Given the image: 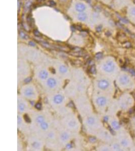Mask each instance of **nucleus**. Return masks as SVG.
Returning a JSON list of instances; mask_svg holds the SVG:
<instances>
[{
  "label": "nucleus",
  "mask_w": 135,
  "mask_h": 151,
  "mask_svg": "<svg viewBox=\"0 0 135 151\" xmlns=\"http://www.w3.org/2000/svg\"><path fill=\"white\" fill-rule=\"evenodd\" d=\"M114 64L112 62H108L103 65V69L106 72L110 73L114 70Z\"/></svg>",
  "instance_id": "obj_1"
},
{
  "label": "nucleus",
  "mask_w": 135,
  "mask_h": 151,
  "mask_svg": "<svg viewBox=\"0 0 135 151\" xmlns=\"http://www.w3.org/2000/svg\"><path fill=\"white\" fill-rule=\"evenodd\" d=\"M130 78L126 75H123L120 77V82L121 85H126L130 83Z\"/></svg>",
  "instance_id": "obj_2"
},
{
  "label": "nucleus",
  "mask_w": 135,
  "mask_h": 151,
  "mask_svg": "<svg viewBox=\"0 0 135 151\" xmlns=\"http://www.w3.org/2000/svg\"><path fill=\"white\" fill-rule=\"evenodd\" d=\"M109 83L107 81L103 80L99 81L98 83V86L101 89H105L109 86Z\"/></svg>",
  "instance_id": "obj_3"
},
{
  "label": "nucleus",
  "mask_w": 135,
  "mask_h": 151,
  "mask_svg": "<svg viewBox=\"0 0 135 151\" xmlns=\"http://www.w3.org/2000/svg\"><path fill=\"white\" fill-rule=\"evenodd\" d=\"M97 103L100 106H103L106 103V99L105 97H101L98 98L97 100Z\"/></svg>",
  "instance_id": "obj_4"
},
{
  "label": "nucleus",
  "mask_w": 135,
  "mask_h": 151,
  "mask_svg": "<svg viewBox=\"0 0 135 151\" xmlns=\"http://www.w3.org/2000/svg\"><path fill=\"white\" fill-rule=\"evenodd\" d=\"M75 9L78 12H83V11L85 10L86 7L83 4L78 3L75 5Z\"/></svg>",
  "instance_id": "obj_5"
},
{
  "label": "nucleus",
  "mask_w": 135,
  "mask_h": 151,
  "mask_svg": "<svg viewBox=\"0 0 135 151\" xmlns=\"http://www.w3.org/2000/svg\"><path fill=\"white\" fill-rule=\"evenodd\" d=\"M47 84L50 87L53 88L56 86V82L55 79H53V78H50L47 81Z\"/></svg>",
  "instance_id": "obj_6"
},
{
  "label": "nucleus",
  "mask_w": 135,
  "mask_h": 151,
  "mask_svg": "<svg viewBox=\"0 0 135 151\" xmlns=\"http://www.w3.org/2000/svg\"><path fill=\"white\" fill-rule=\"evenodd\" d=\"M63 100L62 96L60 95H57L54 97V101L56 104H59L61 103Z\"/></svg>",
  "instance_id": "obj_7"
},
{
  "label": "nucleus",
  "mask_w": 135,
  "mask_h": 151,
  "mask_svg": "<svg viewBox=\"0 0 135 151\" xmlns=\"http://www.w3.org/2000/svg\"><path fill=\"white\" fill-rule=\"evenodd\" d=\"M24 94L26 96L30 97V96H32L34 95V92H33V90L31 88H28L24 91Z\"/></svg>",
  "instance_id": "obj_8"
},
{
  "label": "nucleus",
  "mask_w": 135,
  "mask_h": 151,
  "mask_svg": "<svg viewBox=\"0 0 135 151\" xmlns=\"http://www.w3.org/2000/svg\"><path fill=\"white\" fill-rule=\"evenodd\" d=\"M87 18V14L85 13H83V12H81L78 16V20L80 21H82L86 20Z\"/></svg>",
  "instance_id": "obj_9"
},
{
  "label": "nucleus",
  "mask_w": 135,
  "mask_h": 151,
  "mask_svg": "<svg viewBox=\"0 0 135 151\" xmlns=\"http://www.w3.org/2000/svg\"><path fill=\"white\" fill-rule=\"evenodd\" d=\"M48 73L46 70H42L39 73V77L42 79H46L48 77Z\"/></svg>",
  "instance_id": "obj_10"
},
{
  "label": "nucleus",
  "mask_w": 135,
  "mask_h": 151,
  "mask_svg": "<svg viewBox=\"0 0 135 151\" xmlns=\"http://www.w3.org/2000/svg\"><path fill=\"white\" fill-rule=\"evenodd\" d=\"M111 125H112L113 129H115V130H118L120 128V124H118L116 121L113 122L112 124H111Z\"/></svg>",
  "instance_id": "obj_11"
},
{
  "label": "nucleus",
  "mask_w": 135,
  "mask_h": 151,
  "mask_svg": "<svg viewBox=\"0 0 135 151\" xmlns=\"http://www.w3.org/2000/svg\"><path fill=\"white\" fill-rule=\"evenodd\" d=\"M70 54L71 55L75 56V57H83V55H84V53L81 52H81H73L70 53Z\"/></svg>",
  "instance_id": "obj_12"
},
{
  "label": "nucleus",
  "mask_w": 135,
  "mask_h": 151,
  "mask_svg": "<svg viewBox=\"0 0 135 151\" xmlns=\"http://www.w3.org/2000/svg\"><path fill=\"white\" fill-rule=\"evenodd\" d=\"M19 35L22 38L24 39V40H28V38H29V36H28V35H26L25 33H24L23 31H20Z\"/></svg>",
  "instance_id": "obj_13"
},
{
  "label": "nucleus",
  "mask_w": 135,
  "mask_h": 151,
  "mask_svg": "<svg viewBox=\"0 0 135 151\" xmlns=\"http://www.w3.org/2000/svg\"><path fill=\"white\" fill-rule=\"evenodd\" d=\"M68 70V69L64 65H61L60 68H59V71L61 73H66Z\"/></svg>",
  "instance_id": "obj_14"
},
{
  "label": "nucleus",
  "mask_w": 135,
  "mask_h": 151,
  "mask_svg": "<svg viewBox=\"0 0 135 151\" xmlns=\"http://www.w3.org/2000/svg\"><path fill=\"white\" fill-rule=\"evenodd\" d=\"M88 124L90 125H92L95 122V119H94L93 117H89L88 119Z\"/></svg>",
  "instance_id": "obj_15"
},
{
  "label": "nucleus",
  "mask_w": 135,
  "mask_h": 151,
  "mask_svg": "<svg viewBox=\"0 0 135 151\" xmlns=\"http://www.w3.org/2000/svg\"><path fill=\"white\" fill-rule=\"evenodd\" d=\"M41 45L43 47H46V48H50L51 47V46H50V45H49L48 43L46 42H41Z\"/></svg>",
  "instance_id": "obj_16"
},
{
  "label": "nucleus",
  "mask_w": 135,
  "mask_h": 151,
  "mask_svg": "<svg viewBox=\"0 0 135 151\" xmlns=\"http://www.w3.org/2000/svg\"><path fill=\"white\" fill-rule=\"evenodd\" d=\"M61 139L63 140V141L66 140V139H68V134H66V133H64V134H62L61 135Z\"/></svg>",
  "instance_id": "obj_17"
},
{
  "label": "nucleus",
  "mask_w": 135,
  "mask_h": 151,
  "mask_svg": "<svg viewBox=\"0 0 135 151\" xmlns=\"http://www.w3.org/2000/svg\"><path fill=\"white\" fill-rule=\"evenodd\" d=\"M41 127L43 129H46L48 128V124L47 123L43 122L41 123Z\"/></svg>",
  "instance_id": "obj_18"
},
{
  "label": "nucleus",
  "mask_w": 135,
  "mask_h": 151,
  "mask_svg": "<svg viewBox=\"0 0 135 151\" xmlns=\"http://www.w3.org/2000/svg\"><path fill=\"white\" fill-rule=\"evenodd\" d=\"M31 5V2H30V1H28V2H27L26 4H25V6H24V9H25V10H28V9L30 8V6Z\"/></svg>",
  "instance_id": "obj_19"
},
{
  "label": "nucleus",
  "mask_w": 135,
  "mask_h": 151,
  "mask_svg": "<svg viewBox=\"0 0 135 151\" xmlns=\"http://www.w3.org/2000/svg\"><path fill=\"white\" fill-rule=\"evenodd\" d=\"M103 57V53L102 52H98L96 53L95 55V58L97 60H100Z\"/></svg>",
  "instance_id": "obj_20"
},
{
  "label": "nucleus",
  "mask_w": 135,
  "mask_h": 151,
  "mask_svg": "<svg viewBox=\"0 0 135 151\" xmlns=\"http://www.w3.org/2000/svg\"><path fill=\"white\" fill-rule=\"evenodd\" d=\"M18 108H19V110L23 111H24V109H25V105L23 103H20L18 105Z\"/></svg>",
  "instance_id": "obj_21"
},
{
  "label": "nucleus",
  "mask_w": 135,
  "mask_h": 151,
  "mask_svg": "<svg viewBox=\"0 0 135 151\" xmlns=\"http://www.w3.org/2000/svg\"><path fill=\"white\" fill-rule=\"evenodd\" d=\"M33 34H34L35 36H36V37H40V36H41V34L40 32H39L38 30H35L33 31Z\"/></svg>",
  "instance_id": "obj_22"
},
{
  "label": "nucleus",
  "mask_w": 135,
  "mask_h": 151,
  "mask_svg": "<svg viewBox=\"0 0 135 151\" xmlns=\"http://www.w3.org/2000/svg\"><path fill=\"white\" fill-rule=\"evenodd\" d=\"M37 122H39V123H42V122H44V119L43 118V117L42 116H38L37 118Z\"/></svg>",
  "instance_id": "obj_23"
},
{
  "label": "nucleus",
  "mask_w": 135,
  "mask_h": 151,
  "mask_svg": "<svg viewBox=\"0 0 135 151\" xmlns=\"http://www.w3.org/2000/svg\"><path fill=\"white\" fill-rule=\"evenodd\" d=\"M24 120H25V122H30V117H29V116H28L27 114H25V115H24Z\"/></svg>",
  "instance_id": "obj_24"
},
{
  "label": "nucleus",
  "mask_w": 135,
  "mask_h": 151,
  "mask_svg": "<svg viewBox=\"0 0 135 151\" xmlns=\"http://www.w3.org/2000/svg\"><path fill=\"white\" fill-rule=\"evenodd\" d=\"M90 72L92 73V74H95L96 73V69L94 65H93L91 67V68H90Z\"/></svg>",
  "instance_id": "obj_25"
},
{
  "label": "nucleus",
  "mask_w": 135,
  "mask_h": 151,
  "mask_svg": "<svg viewBox=\"0 0 135 151\" xmlns=\"http://www.w3.org/2000/svg\"><path fill=\"white\" fill-rule=\"evenodd\" d=\"M35 107L38 110H40V109H41V108H42V104L40 103H36V105H35Z\"/></svg>",
  "instance_id": "obj_26"
},
{
  "label": "nucleus",
  "mask_w": 135,
  "mask_h": 151,
  "mask_svg": "<svg viewBox=\"0 0 135 151\" xmlns=\"http://www.w3.org/2000/svg\"><path fill=\"white\" fill-rule=\"evenodd\" d=\"M118 17L120 18V20L123 23H128V21L126 20V19H125V18H121V17H120V16H118Z\"/></svg>",
  "instance_id": "obj_27"
},
{
  "label": "nucleus",
  "mask_w": 135,
  "mask_h": 151,
  "mask_svg": "<svg viewBox=\"0 0 135 151\" xmlns=\"http://www.w3.org/2000/svg\"><path fill=\"white\" fill-rule=\"evenodd\" d=\"M27 21H28V24L30 25L32 23V19L30 16H28L27 17Z\"/></svg>",
  "instance_id": "obj_28"
},
{
  "label": "nucleus",
  "mask_w": 135,
  "mask_h": 151,
  "mask_svg": "<svg viewBox=\"0 0 135 151\" xmlns=\"http://www.w3.org/2000/svg\"><path fill=\"white\" fill-rule=\"evenodd\" d=\"M31 80H32V78L31 77L28 78H26V79L24 80V82L25 83H28L31 81Z\"/></svg>",
  "instance_id": "obj_29"
},
{
  "label": "nucleus",
  "mask_w": 135,
  "mask_h": 151,
  "mask_svg": "<svg viewBox=\"0 0 135 151\" xmlns=\"http://www.w3.org/2000/svg\"><path fill=\"white\" fill-rule=\"evenodd\" d=\"M89 141H90V142H95L96 141V139L94 137H90L89 138Z\"/></svg>",
  "instance_id": "obj_30"
},
{
  "label": "nucleus",
  "mask_w": 135,
  "mask_h": 151,
  "mask_svg": "<svg viewBox=\"0 0 135 151\" xmlns=\"http://www.w3.org/2000/svg\"><path fill=\"white\" fill-rule=\"evenodd\" d=\"M102 26L101 25H99V26H97V27H96V31L97 32H100L102 30Z\"/></svg>",
  "instance_id": "obj_31"
},
{
  "label": "nucleus",
  "mask_w": 135,
  "mask_h": 151,
  "mask_svg": "<svg viewBox=\"0 0 135 151\" xmlns=\"http://www.w3.org/2000/svg\"><path fill=\"white\" fill-rule=\"evenodd\" d=\"M73 50L75 52H81V49L79 47H75V48H73Z\"/></svg>",
  "instance_id": "obj_32"
},
{
  "label": "nucleus",
  "mask_w": 135,
  "mask_h": 151,
  "mask_svg": "<svg viewBox=\"0 0 135 151\" xmlns=\"http://www.w3.org/2000/svg\"><path fill=\"white\" fill-rule=\"evenodd\" d=\"M130 73L132 74L133 76H135V70H134V69H130L129 70Z\"/></svg>",
  "instance_id": "obj_33"
},
{
  "label": "nucleus",
  "mask_w": 135,
  "mask_h": 151,
  "mask_svg": "<svg viewBox=\"0 0 135 151\" xmlns=\"http://www.w3.org/2000/svg\"><path fill=\"white\" fill-rule=\"evenodd\" d=\"M121 144H122V145H123V146H126L128 145V142L126 140H123L121 142Z\"/></svg>",
  "instance_id": "obj_34"
},
{
  "label": "nucleus",
  "mask_w": 135,
  "mask_h": 151,
  "mask_svg": "<svg viewBox=\"0 0 135 151\" xmlns=\"http://www.w3.org/2000/svg\"><path fill=\"white\" fill-rule=\"evenodd\" d=\"M69 126H70V127H74L75 125V123L74 122H73V121H71L70 122H69Z\"/></svg>",
  "instance_id": "obj_35"
},
{
  "label": "nucleus",
  "mask_w": 135,
  "mask_h": 151,
  "mask_svg": "<svg viewBox=\"0 0 135 151\" xmlns=\"http://www.w3.org/2000/svg\"><path fill=\"white\" fill-rule=\"evenodd\" d=\"M28 45H30V46H32V47H35V46H36V43L33 42V41H30V42H28Z\"/></svg>",
  "instance_id": "obj_36"
},
{
  "label": "nucleus",
  "mask_w": 135,
  "mask_h": 151,
  "mask_svg": "<svg viewBox=\"0 0 135 151\" xmlns=\"http://www.w3.org/2000/svg\"><path fill=\"white\" fill-rule=\"evenodd\" d=\"M33 146L35 148H38V146H39V144H38V142H35L33 144Z\"/></svg>",
  "instance_id": "obj_37"
},
{
  "label": "nucleus",
  "mask_w": 135,
  "mask_h": 151,
  "mask_svg": "<svg viewBox=\"0 0 135 151\" xmlns=\"http://www.w3.org/2000/svg\"><path fill=\"white\" fill-rule=\"evenodd\" d=\"M131 14H132L133 15L135 16V8H134L133 9H132V10H131Z\"/></svg>",
  "instance_id": "obj_38"
},
{
  "label": "nucleus",
  "mask_w": 135,
  "mask_h": 151,
  "mask_svg": "<svg viewBox=\"0 0 135 151\" xmlns=\"http://www.w3.org/2000/svg\"><path fill=\"white\" fill-rule=\"evenodd\" d=\"M50 4L51 5L55 6L56 5L55 2L53 1H50Z\"/></svg>",
  "instance_id": "obj_39"
},
{
  "label": "nucleus",
  "mask_w": 135,
  "mask_h": 151,
  "mask_svg": "<svg viewBox=\"0 0 135 151\" xmlns=\"http://www.w3.org/2000/svg\"><path fill=\"white\" fill-rule=\"evenodd\" d=\"M113 147H114V149H119V146H118V145H114V146H113Z\"/></svg>",
  "instance_id": "obj_40"
},
{
  "label": "nucleus",
  "mask_w": 135,
  "mask_h": 151,
  "mask_svg": "<svg viewBox=\"0 0 135 151\" xmlns=\"http://www.w3.org/2000/svg\"><path fill=\"white\" fill-rule=\"evenodd\" d=\"M76 29H78V30H81V26H79V25H78V26H76V27H75Z\"/></svg>",
  "instance_id": "obj_41"
},
{
  "label": "nucleus",
  "mask_w": 135,
  "mask_h": 151,
  "mask_svg": "<svg viewBox=\"0 0 135 151\" xmlns=\"http://www.w3.org/2000/svg\"><path fill=\"white\" fill-rule=\"evenodd\" d=\"M21 122V118H20L19 116L18 117V123L20 124Z\"/></svg>",
  "instance_id": "obj_42"
},
{
  "label": "nucleus",
  "mask_w": 135,
  "mask_h": 151,
  "mask_svg": "<svg viewBox=\"0 0 135 151\" xmlns=\"http://www.w3.org/2000/svg\"><path fill=\"white\" fill-rule=\"evenodd\" d=\"M105 35H106L107 36H109V35H111V33L110 32H107L106 33Z\"/></svg>",
  "instance_id": "obj_43"
},
{
  "label": "nucleus",
  "mask_w": 135,
  "mask_h": 151,
  "mask_svg": "<svg viewBox=\"0 0 135 151\" xmlns=\"http://www.w3.org/2000/svg\"><path fill=\"white\" fill-rule=\"evenodd\" d=\"M52 73H53V74H55V70H54V69H52Z\"/></svg>",
  "instance_id": "obj_44"
},
{
  "label": "nucleus",
  "mask_w": 135,
  "mask_h": 151,
  "mask_svg": "<svg viewBox=\"0 0 135 151\" xmlns=\"http://www.w3.org/2000/svg\"><path fill=\"white\" fill-rule=\"evenodd\" d=\"M109 130H110V131H111V132H112V134H113V133H114V132L113 131V130H112V129H111L110 127H109Z\"/></svg>",
  "instance_id": "obj_45"
},
{
  "label": "nucleus",
  "mask_w": 135,
  "mask_h": 151,
  "mask_svg": "<svg viewBox=\"0 0 135 151\" xmlns=\"http://www.w3.org/2000/svg\"><path fill=\"white\" fill-rule=\"evenodd\" d=\"M108 120L107 117H104V120H105L106 122H107Z\"/></svg>",
  "instance_id": "obj_46"
},
{
  "label": "nucleus",
  "mask_w": 135,
  "mask_h": 151,
  "mask_svg": "<svg viewBox=\"0 0 135 151\" xmlns=\"http://www.w3.org/2000/svg\"><path fill=\"white\" fill-rule=\"evenodd\" d=\"M67 147H68V148H71V146H70V144H68V146H67Z\"/></svg>",
  "instance_id": "obj_47"
},
{
  "label": "nucleus",
  "mask_w": 135,
  "mask_h": 151,
  "mask_svg": "<svg viewBox=\"0 0 135 151\" xmlns=\"http://www.w3.org/2000/svg\"><path fill=\"white\" fill-rule=\"evenodd\" d=\"M60 1H61V2H66V0H60Z\"/></svg>",
  "instance_id": "obj_48"
},
{
  "label": "nucleus",
  "mask_w": 135,
  "mask_h": 151,
  "mask_svg": "<svg viewBox=\"0 0 135 151\" xmlns=\"http://www.w3.org/2000/svg\"><path fill=\"white\" fill-rule=\"evenodd\" d=\"M86 1H87L88 2H90V0H86Z\"/></svg>",
  "instance_id": "obj_49"
},
{
  "label": "nucleus",
  "mask_w": 135,
  "mask_h": 151,
  "mask_svg": "<svg viewBox=\"0 0 135 151\" xmlns=\"http://www.w3.org/2000/svg\"><path fill=\"white\" fill-rule=\"evenodd\" d=\"M134 3L135 4V0H134Z\"/></svg>",
  "instance_id": "obj_50"
},
{
  "label": "nucleus",
  "mask_w": 135,
  "mask_h": 151,
  "mask_svg": "<svg viewBox=\"0 0 135 151\" xmlns=\"http://www.w3.org/2000/svg\"></svg>",
  "instance_id": "obj_51"
}]
</instances>
